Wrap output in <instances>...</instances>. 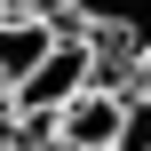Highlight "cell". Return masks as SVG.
Listing matches in <instances>:
<instances>
[{
    "instance_id": "1",
    "label": "cell",
    "mask_w": 151,
    "mask_h": 151,
    "mask_svg": "<svg viewBox=\"0 0 151 151\" xmlns=\"http://www.w3.org/2000/svg\"><path fill=\"white\" fill-rule=\"evenodd\" d=\"M72 8V40L88 48L104 88H135V56L151 48V0H64Z\"/></svg>"
},
{
    "instance_id": "2",
    "label": "cell",
    "mask_w": 151,
    "mask_h": 151,
    "mask_svg": "<svg viewBox=\"0 0 151 151\" xmlns=\"http://www.w3.org/2000/svg\"><path fill=\"white\" fill-rule=\"evenodd\" d=\"M88 80H96V64H88V48L64 32V40H56V48H48V56H40V64H32V72L8 88V96H0V104H8L16 119H48V111H56L64 96H80Z\"/></svg>"
},
{
    "instance_id": "3",
    "label": "cell",
    "mask_w": 151,
    "mask_h": 151,
    "mask_svg": "<svg viewBox=\"0 0 151 151\" xmlns=\"http://www.w3.org/2000/svg\"><path fill=\"white\" fill-rule=\"evenodd\" d=\"M119 104H127V88H104V80H88L80 96H64V104L48 111L56 151H111V135H119Z\"/></svg>"
},
{
    "instance_id": "4",
    "label": "cell",
    "mask_w": 151,
    "mask_h": 151,
    "mask_svg": "<svg viewBox=\"0 0 151 151\" xmlns=\"http://www.w3.org/2000/svg\"><path fill=\"white\" fill-rule=\"evenodd\" d=\"M56 40H64V16H48V8H0V96H8Z\"/></svg>"
},
{
    "instance_id": "5",
    "label": "cell",
    "mask_w": 151,
    "mask_h": 151,
    "mask_svg": "<svg viewBox=\"0 0 151 151\" xmlns=\"http://www.w3.org/2000/svg\"><path fill=\"white\" fill-rule=\"evenodd\" d=\"M111 151H151V96L143 88H127V104H119V135Z\"/></svg>"
},
{
    "instance_id": "6",
    "label": "cell",
    "mask_w": 151,
    "mask_h": 151,
    "mask_svg": "<svg viewBox=\"0 0 151 151\" xmlns=\"http://www.w3.org/2000/svg\"><path fill=\"white\" fill-rule=\"evenodd\" d=\"M135 88H143V96H151V48H143V56H135Z\"/></svg>"
},
{
    "instance_id": "7",
    "label": "cell",
    "mask_w": 151,
    "mask_h": 151,
    "mask_svg": "<svg viewBox=\"0 0 151 151\" xmlns=\"http://www.w3.org/2000/svg\"><path fill=\"white\" fill-rule=\"evenodd\" d=\"M8 8H48V16H56V8H64V0H8Z\"/></svg>"
},
{
    "instance_id": "8",
    "label": "cell",
    "mask_w": 151,
    "mask_h": 151,
    "mask_svg": "<svg viewBox=\"0 0 151 151\" xmlns=\"http://www.w3.org/2000/svg\"><path fill=\"white\" fill-rule=\"evenodd\" d=\"M0 151H8V104H0Z\"/></svg>"
},
{
    "instance_id": "9",
    "label": "cell",
    "mask_w": 151,
    "mask_h": 151,
    "mask_svg": "<svg viewBox=\"0 0 151 151\" xmlns=\"http://www.w3.org/2000/svg\"><path fill=\"white\" fill-rule=\"evenodd\" d=\"M0 8H8V0H0Z\"/></svg>"
}]
</instances>
